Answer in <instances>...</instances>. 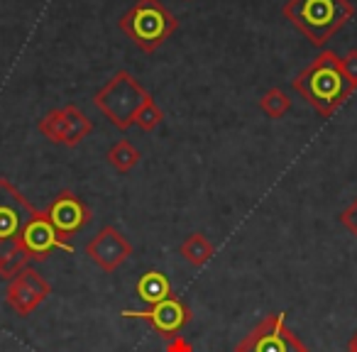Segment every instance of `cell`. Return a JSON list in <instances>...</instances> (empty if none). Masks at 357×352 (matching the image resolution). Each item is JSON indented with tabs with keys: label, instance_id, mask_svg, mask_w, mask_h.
<instances>
[{
	"label": "cell",
	"instance_id": "6da1fadb",
	"mask_svg": "<svg viewBox=\"0 0 357 352\" xmlns=\"http://www.w3.org/2000/svg\"><path fill=\"white\" fill-rule=\"evenodd\" d=\"M291 89L316 110L321 118H331L337 108L347 103L355 86L345 76L340 64V56L331 49H323L296 79L291 81Z\"/></svg>",
	"mask_w": 357,
	"mask_h": 352
},
{
	"label": "cell",
	"instance_id": "7a4b0ae2",
	"mask_svg": "<svg viewBox=\"0 0 357 352\" xmlns=\"http://www.w3.org/2000/svg\"><path fill=\"white\" fill-rule=\"evenodd\" d=\"M284 15L313 47H326L355 17V6L350 0H287Z\"/></svg>",
	"mask_w": 357,
	"mask_h": 352
},
{
	"label": "cell",
	"instance_id": "3957f363",
	"mask_svg": "<svg viewBox=\"0 0 357 352\" xmlns=\"http://www.w3.org/2000/svg\"><path fill=\"white\" fill-rule=\"evenodd\" d=\"M118 27L142 52H157L176 32L178 20L162 0H135V6L120 17Z\"/></svg>",
	"mask_w": 357,
	"mask_h": 352
},
{
	"label": "cell",
	"instance_id": "277c9868",
	"mask_svg": "<svg viewBox=\"0 0 357 352\" xmlns=\"http://www.w3.org/2000/svg\"><path fill=\"white\" fill-rule=\"evenodd\" d=\"M147 98L149 93L130 71H118L108 84L96 91L93 105L118 130H128L130 125H135V115Z\"/></svg>",
	"mask_w": 357,
	"mask_h": 352
},
{
	"label": "cell",
	"instance_id": "5b68a950",
	"mask_svg": "<svg viewBox=\"0 0 357 352\" xmlns=\"http://www.w3.org/2000/svg\"><path fill=\"white\" fill-rule=\"evenodd\" d=\"M235 352H308L301 337L287 326L282 311L269 313L257 323L243 340L235 345Z\"/></svg>",
	"mask_w": 357,
	"mask_h": 352
},
{
	"label": "cell",
	"instance_id": "8992f818",
	"mask_svg": "<svg viewBox=\"0 0 357 352\" xmlns=\"http://www.w3.org/2000/svg\"><path fill=\"white\" fill-rule=\"evenodd\" d=\"M125 318H137V321L149 323L154 332L164 340H172V337L181 335L186 326L191 323V308L186 306L181 298L169 296L164 301L154 303V306L144 308V311H123Z\"/></svg>",
	"mask_w": 357,
	"mask_h": 352
},
{
	"label": "cell",
	"instance_id": "52a82bcc",
	"mask_svg": "<svg viewBox=\"0 0 357 352\" xmlns=\"http://www.w3.org/2000/svg\"><path fill=\"white\" fill-rule=\"evenodd\" d=\"M50 293H52L50 282H47L37 269L25 267L22 272H17L15 277L10 279L6 298L13 311L25 318V316H30V313H35L37 306H40Z\"/></svg>",
	"mask_w": 357,
	"mask_h": 352
},
{
	"label": "cell",
	"instance_id": "ba28073f",
	"mask_svg": "<svg viewBox=\"0 0 357 352\" xmlns=\"http://www.w3.org/2000/svg\"><path fill=\"white\" fill-rule=\"evenodd\" d=\"M47 218L50 223L56 228V233L61 235L64 240H71L79 230H84L86 225L93 220V213L91 208L74 194V191L64 189L54 196L50 206H47Z\"/></svg>",
	"mask_w": 357,
	"mask_h": 352
},
{
	"label": "cell",
	"instance_id": "9c48e42d",
	"mask_svg": "<svg viewBox=\"0 0 357 352\" xmlns=\"http://www.w3.org/2000/svg\"><path fill=\"white\" fill-rule=\"evenodd\" d=\"M20 243H22V247H25V252L30 254L32 262H45V259H50V254L54 252V250L74 252L71 243L56 233V228L50 223L45 211H37L35 218L22 228Z\"/></svg>",
	"mask_w": 357,
	"mask_h": 352
},
{
	"label": "cell",
	"instance_id": "30bf717a",
	"mask_svg": "<svg viewBox=\"0 0 357 352\" xmlns=\"http://www.w3.org/2000/svg\"><path fill=\"white\" fill-rule=\"evenodd\" d=\"M86 254H89L96 267H100L105 274H113L130 259L132 245H130V240L125 238L115 225H105V228L86 245Z\"/></svg>",
	"mask_w": 357,
	"mask_h": 352
},
{
	"label": "cell",
	"instance_id": "8fae6325",
	"mask_svg": "<svg viewBox=\"0 0 357 352\" xmlns=\"http://www.w3.org/2000/svg\"><path fill=\"white\" fill-rule=\"evenodd\" d=\"M37 215V208L6 179L0 176V240L20 238L22 228Z\"/></svg>",
	"mask_w": 357,
	"mask_h": 352
},
{
	"label": "cell",
	"instance_id": "7c38bea8",
	"mask_svg": "<svg viewBox=\"0 0 357 352\" xmlns=\"http://www.w3.org/2000/svg\"><path fill=\"white\" fill-rule=\"evenodd\" d=\"M27 262H32V259L22 247L20 238L0 240V277L13 279L17 272H22L27 267Z\"/></svg>",
	"mask_w": 357,
	"mask_h": 352
},
{
	"label": "cell",
	"instance_id": "4fadbf2b",
	"mask_svg": "<svg viewBox=\"0 0 357 352\" xmlns=\"http://www.w3.org/2000/svg\"><path fill=\"white\" fill-rule=\"evenodd\" d=\"M137 293L142 301H147L149 306H154V303L164 301V298L172 296V282L167 279V274L157 272V269H152V272H144L142 277H139L137 282Z\"/></svg>",
	"mask_w": 357,
	"mask_h": 352
},
{
	"label": "cell",
	"instance_id": "5bb4252c",
	"mask_svg": "<svg viewBox=\"0 0 357 352\" xmlns=\"http://www.w3.org/2000/svg\"><path fill=\"white\" fill-rule=\"evenodd\" d=\"M178 252H181V257H184L186 262L191 264V267L201 269L204 264L211 262V257L215 254V247H213V243H211V240L206 238L204 233H191L189 238L181 243Z\"/></svg>",
	"mask_w": 357,
	"mask_h": 352
},
{
	"label": "cell",
	"instance_id": "9a60e30c",
	"mask_svg": "<svg viewBox=\"0 0 357 352\" xmlns=\"http://www.w3.org/2000/svg\"><path fill=\"white\" fill-rule=\"evenodd\" d=\"M64 113H66V125H64V137H61V144H66V147H76L81 139L89 137L91 130H93V125H91V120L86 118V113H81L74 103L66 105Z\"/></svg>",
	"mask_w": 357,
	"mask_h": 352
},
{
	"label": "cell",
	"instance_id": "2e32d148",
	"mask_svg": "<svg viewBox=\"0 0 357 352\" xmlns=\"http://www.w3.org/2000/svg\"><path fill=\"white\" fill-rule=\"evenodd\" d=\"M105 157H108V164L115 169V171L128 174V171H132V169L137 167L139 149L135 147L130 139H118V142L108 149V154H105Z\"/></svg>",
	"mask_w": 357,
	"mask_h": 352
},
{
	"label": "cell",
	"instance_id": "e0dca14e",
	"mask_svg": "<svg viewBox=\"0 0 357 352\" xmlns=\"http://www.w3.org/2000/svg\"><path fill=\"white\" fill-rule=\"evenodd\" d=\"M259 108H262L269 118L279 120V118H284L289 110H291V98H289L282 89H269L267 93L259 98Z\"/></svg>",
	"mask_w": 357,
	"mask_h": 352
},
{
	"label": "cell",
	"instance_id": "ac0fdd59",
	"mask_svg": "<svg viewBox=\"0 0 357 352\" xmlns=\"http://www.w3.org/2000/svg\"><path fill=\"white\" fill-rule=\"evenodd\" d=\"M64 125H66L64 108H54L40 120V132L45 135L50 142L61 144V137H64Z\"/></svg>",
	"mask_w": 357,
	"mask_h": 352
},
{
	"label": "cell",
	"instance_id": "d6986e66",
	"mask_svg": "<svg viewBox=\"0 0 357 352\" xmlns=\"http://www.w3.org/2000/svg\"><path fill=\"white\" fill-rule=\"evenodd\" d=\"M162 120H164V110L159 108L157 100H154L152 95L139 105L137 115H135V125H137L139 130H144V132H152Z\"/></svg>",
	"mask_w": 357,
	"mask_h": 352
},
{
	"label": "cell",
	"instance_id": "ffe728a7",
	"mask_svg": "<svg viewBox=\"0 0 357 352\" xmlns=\"http://www.w3.org/2000/svg\"><path fill=\"white\" fill-rule=\"evenodd\" d=\"M337 220H340L342 228H345L347 233L355 235V238H357V199L352 201V204L347 206V208L342 211L340 215H337Z\"/></svg>",
	"mask_w": 357,
	"mask_h": 352
},
{
	"label": "cell",
	"instance_id": "44dd1931",
	"mask_svg": "<svg viewBox=\"0 0 357 352\" xmlns=\"http://www.w3.org/2000/svg\"><path fill=\"white\" fill-rule=\"evenodd\" d=\"M342 64V71H345V76L350 79V84L357 89V49H350L345 56L340 59Z\"/></svg>",
	"mask_w": 357,
	"mask_h": 352
},
{
	"label": "cell",
	"instance_id": "7402d4cb",
	"mask_svg": "<svg viewBox=\"0 0 357 352\" xmlns=\"http://www.w3.org/2000/svg\"><path fill=\"white\" fill-rule=\"evenodd\" d=\"M164 352H194V345H191L184 335H176V337H172V340H167Z\"/></svg>",
	"mask_w": 357,
	"mask_h": 352
},
{
	"label": "cell",
	"instance_id": "603a6c76",
	"mask_svg": "<svg viewBox=\"0 0 357 352\" xmlns=\"http://www.w3.org/2000/svg\"><path fill=\"white\" fill-rule=\"evenodd\" d=\"M347 352H357V332L350 337V342H347Z\"/></svg>",
	"mask_w": 357,
	"mask_h": 352
}]
</instances>
